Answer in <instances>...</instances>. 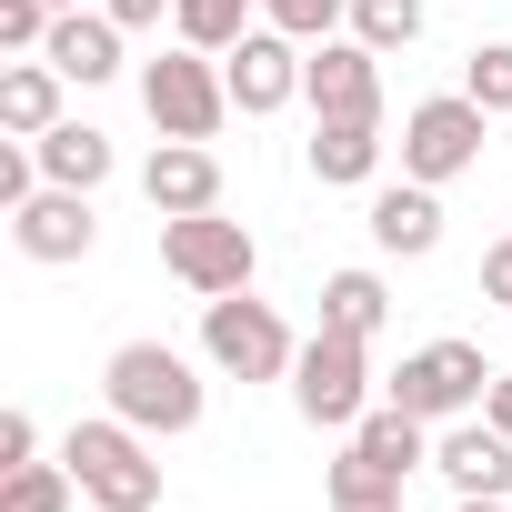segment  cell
Instances as JSON below:
<instances>
[{"mask_svg": "<svg viewBox=\"0 0 512 512\" xmlns=\"http://www.w3.org/2000/svg\"><path fill=\"white\" fill-rule=\"evenodd\" d=\"M0 462H41V422L31 412H0Z\"/></svg>", "mask_w": 512, "mask_h": 512, "instance_id": "83f0119b", "label": "cell"}, {"mask_svg": "<svg viewBox=\"0 0 512 512\" xmlns=\"http://www.w3.org/2000/svg\"><path fill=\"white\" fill-rule=\"evenodd\" d=\"M71 502H81L71 462H11V482H0V512H71Z\"/></svg>", "mask_w": 512, "mask_h": 512, "instance_id": "7402d4cb", "label": "cell"}, {"mask_svg": "<svg viewBox=\"0 0 512 512\" xmlns=\"http://www.w3.org/2000/svg\"><path fill=\"white\" fill-rule=\"evenodd\" d=\"M372 241L392 251V262H422V251H442V201H432V181H382L372 191Z\"/></svg>", "mask_w": 512, "mask_h": 512, "instance_id": "9a60e30c", "label": "cell"}, {"mask_svg": "<svg viewBox=\"0 0 512 512\" xmlns=\"http://www.w3.org/2000/svg\"><path fill=\"white\" fill-rule=\"evenodd\" d=\"M141 191H151L161 221H181V211H221V151H211V141H161V151L141 161Z\"/></svg>", "mask_w": 512, "mask_h": 512, "instance_id": "7c38bea8", "label": "cell"}, {"mask_svg": "<svg viewBox=\"0 0 512 512\" xmlns=\"http://www.w3.org/2000/svg\"><path fill=\"white\" fill-rule=\"evenodd\" d=\"M332 512H402V492H382V502H332Z\"/></svg>", "mask_w": 512, "mask_h": 512, "instance_id": "1f68e13d", "label": "cell"}, {"mask_svg": "<svg viewBox=\"0 0 512 512\" xmlns=\"http://www.w3.org/2000/svg\"><path fill=\"white\" fill-rule=\"evenodd\" d=\"M292 402H302L312 432H352V422L372 412V342H352V332H312L302 362H292Z\"/></svg>", "mask_w": 512, "mask_h": 512, "instance_id": "8992f818", "label": "cell"}, {"mask_svg": "<svg viewBox=\"0 0 512 512\" xmlns=\"http://www.w3.org/2000/svg\"><path fill=\"white\" fill-rule=\"evenodd\" d=\"M101 402H111L131 432H151V442L201 432V372H191V352H171V342H121V352L101 362Z\"/></svg>", "mask_w": 512, "mask_h": 512, "instance_id": "6da1fadb", "label": "cell"}, {"mask_svg": "<svg viewBox=\"0 0 512 512\" xmlns=\"http://www.w3.org/2000/svg\"><path fill=\"white\" fill-rule=\"evenodd\" d=\"M482 412H492V422L512 432V372H492V392H482Z\"/></svg>", "mask_w": 512, "mask_h": 512, "instance_id": "4dcf8cb0", "label": "cell"}, {"mask_svg": "<svg viewBox=\"0 0 512 512\" xmlns=\"http://www.w3.org/2000/svg\"><path fill=\"white\" fill-rule=\"evenodd\" d=\"M61 462L81 482L91 512H161V462H151V432H131L121 412L101 422H71L61 432Z\"/></svg>", "mask_w": 512, "mask_h": 512, "instance_id": "7a4b0ae2", "label": "cell"}, {"mask_svg": "<svg viewBox=\"0 0 512 512\" xmlns=\"http://www.w3.org/2000/svg\"><path fill=\"white\" fill-rule=\"evenodd\" d=\"M141 111H151V131H161V141H211V131L231 121L221 51H191V41L151 51V61H141Z\"/></svg>", "mask_w": 512, "mask_h": 512, "instance_id": "3957f363", "label": "cell"}, {"mask_svg": "<svg viewBox=\"0 0 512 512\" xmlns=\"http://www.w3.org/2000/svg\"><path fill=\"white\" fill-rule=\"evenodd\" d=\"M121 21L111 11H61L51 21V41H41V61L61 71V81H81V91H101V81H121Z\"/></svg>", "mask_w": 512, "mask_h": 512, "instance_id": "5bb4252c", "label": "cell"}, {"mask_svg": "<svg viewBox=\"0 0 512 512\" xmlns=\"http://www.w3.org/2000/svg\"><path fill=\"white\" fill-rule=\"evenodd\" d=\"M11 241H21V262H91L101 211H91V191H61V181H41V191L11 211Z\"/></svg>", "mask_w": 512, "mask_h": 512, "instance_id": "8fae6325", "label": "cell"}, {"mask_svg": "<svg viewBox=\"0 0 512 512\" xmlns=\"http://www.w3.org/2000/svg\"><path fill=\"white\" fill-rule=\"evenodd\" d=\"M352 442H362V452H372V462H382L392 482H412V472L432 462V422H422V412H402V402L362 412V422H352Z\"/></svg>", "mask_w": 512, "mask_h": 512, "instance_id": "d6986e66", "label": "cell"}, {"mask_svg": "<svg viewBox=\"0 0 512 512\" xmlns=\"http://www.w3.org/2000/svg\"><path fill=\"white\" fill-rule=\"evenodd\" d=\"M201 362L231 372V382H282V372L302 362V342H292V322H282L272 302L221 292V302H201Z\"/></svg>", "mask_w": 512, "mask_h": 512, "instance_id": "277c9868", "label": "cell"}, {"mask_svg": "<svg viewBox=\"0 0 512 512\" xmlns=\"http://www.w3.org/2000/svg\"><path fill=\"white\" fill-rule=\"evenodd\" d=\"M51 11H81V0H51Z\"/></svg>", "mask_w": 512, "mask_h": 512, "instance_id": "836d02e7", "label": "cell"}, {"mask_svg": "<svg viewBox=\"0 0 512 512\" xmlns=\"http://www.w3.org/2000/svg\"><path fill=\"white\" fill-rule=\"evenodd\" d=\"M432 462H442L452 492H492V502H512V432H502L492 412H482V422H442Z\"/></svg>", "mask_w": 512, "mask_h": 512, "instance_id": "4fadbf2b", "label": "cell"}, {"mask_svg": "<svg viewBox=\"0 0 512 512\" xmlns=\"http://www.w3.org/2000/svg\"><path fill=\"white\" fill-rule=\"evenodd\" d=\"M452 512H512V502H492V492H462V502H452Z\"/></svg>", "mask_w": 512, "mask_h": 512, "instance_id": "d6a6232c", "label": "cell"}, {"mask_svg": "<svg viewBox=\"0 0 512 512\" xmlns=\"http://www.w3.org/2000/svg\"><path fill=\"white\" fill-rule=\"evenodd\" d=\"M482 302H502V312H512V241H492V251H482Z\"/></svg>", "mask_w": 512, "mask_h": 512, "instance_id": "f1b7e54d", "label": "cell"}, {"mask_svg": "<svg viewBox=\"0 0 512 512\" xmlns=\"http://www.w3.org/2000/svg\"><path fill=\"white\" fill-rule=\"evenodd\" d=\"M51 21H61L51 0H0V51H41V41H51Z\"/></svg>", "mask_w": 512, "mask_h": 512, "instance_id": "484cf974", "label": "cell"}, {"mask_svg": "<svg viewBox=\"0 0 512 512\" xmlns=\"http://www.w3.org/2000/svg\"><path fill=\"white\" fill-rule=\"evenodd\" d=\"M382 171V121H312V181L322 191H362Z\"/></svg>", "mask_w": 512, "mask_h": 512, "instance_id": "e0dca14e", "label": "cell"}, {"mask_svg": "<svg viewBox=\"0 0 512 512\" xmlns=\"http://www.w3.org/2000/svg\"><path fill=\"white\" fill-rule=\"evenodd\" d=\"M302 101H312V121H382V51L372 41H312Z\"/></svg>", "mask_w": 512, "mask_h": 512, "instance_id": "30bf717a", "label": "cell"}, {"mask_svg": "<svg viewBox=\"0 0 512 512\" xmlns=\"http://www.w3.org/2000/svg\"><path fill=\"white\" fill-rule=\"evenodd\" d=\"M482 392H492L482 342H422V352H402V372H392V402L422 412V422H462V412H482Z\"/></svg>", "mask_w": 512, "mask_h": 512, "instance_id": "ba28073f", "label": "cell"}, {"mask_svg": "<svg viewBox=\"0 0 512 512\" xmlns=\"http://www.w3.org/2000/svg\"><path fill=\"white\" fill-rule=\"evenodd\" d=\"M482 121H492V111H482L472 91L412 101V111H402V171H412V181H432V191H442V181H462V171L482 161Z\"/></svg>", "mask_w": 512, "mask_h": 512, "instance_id": "52a82bcc", "label": "cell"}, {"mask_svg": "<svg viewBox=\"0 0 512 512\" xmlns=\"http://www.w3.org/2000/svg\"><path fill=\"white\" fill-rule=\"evenodd\" d=\"M302 61H312V51H302L292 31H272V21H262V31H241V41L221 51V81H231V111H251V121H272V111H292V101H302Z\"/></svg>", "mask_w": 512, "mask_h": 512, "instance_id": "9c48e42d", "label": "cell"}, {"mask_svg": "<svg viewBox=\"0 0 512 512\" xmlns=\"http://www.w3.org/2000/svg\"><path fill=\"white\" fill-rule=\"evenodd\" d=\"M161 272H171L181 292L221 302V292H251L262 251H251V231L221 221V211H181V221H161Z\"/></svg>", "mask_w": 512, "mask_h": 512, "instance_id": "5b68a950", "label": "cell"}, {"mask_svg": "<svg viewBox=\"0 0 512 512\" xmlns=\"http://www.w3.org/2000/svg\"><path fill=\"white\" fill-rule=\"evenodd\" d=\"M61 91H71V81H61L41 51H21L11 71H0V131H11V141H41L51 121H71V111H61Z\"/></svg>", "mask_w": 512, "mask_h": 512, "instance_id": "2e32d148", "label": "cell"}, {"mask_svg": "<svg viewBox=\"0 0 512 512\" xmlns=\"http://www.w3.org/2000/svg\"><path fill=\"white\" fill-rule=\"evenodd\" d=\"M31 151H41V181H61V191H101L111 181V131H91V121H51Z\"/></svg>", "mask_w": 512, "mask_h": 512, "instance_id": "ac0fdd59", "label": "cell"}, {"mask_svg": "<svg viewBox=\"0 0 512 512\" xmlns=\"http://www.w3.org/2000/svg\"><path fill=\"white\" fill-rule=\"evenodd\" d=\"M31 191H41V151L31 141H0V221H11Z\"/></svg>", "mask_w": 512, "mask_h": 512, "instance_id": "4316f807", "label": "cell"}, {"mask_svg": "<svg viewBox=\"0 0 512 512\" xmlns=\"http://www.w3.org/2000/svg\"><path fill=\"white\" fill-rule=\"evenodd\" d=\"M392 322V292H382V272H332L322 282V332H352V342H372Z\"/></svg>", "mask_w": 512, "mask_h": 512, "instance_id": "ffe728a7", "label": "cell"}, {"mask_svg": "<svg viewBox=\"0 0 512 512\" xmlns=\"http://www.w3.org/2000/svg\"><path fill=\"white\" fill-rule=\"evenodd\" d=\"M462 91H472L492 121H512V41H482V51L462 61Z\"/></svg>", "mask_w": 512, "mask_h": 512, "instance_id": "cb8c5ba5", "label": "cell"}, {"mask_svg": "<svg viewBox=\"0 0 512 512\" xmlns=\"http://www.w3.org/2000/svg\"><path fill=\"white\" fill-rule=\"evenodd\" d=\"M262 21H272V31H292V41L312 51V41H332V31L352 21V0H262Z\"/></svg>", "mask_w": 512, "mask_h": 512, "instance_id": "d4e9b609", "label": "cell"}, {"mask_svg": "<svg viewBox=\"0 0 512 512\" xmlns=\"http://www.w3.org/2000/svg\"><path fill=\"white\" fill-rule=\"evenodd\" d=\"M101 11H111L121 31H161V11H171V0H101Z\"/></svg>", "mask_w": 512, "mask_h": 512, "instance_id": "f546056e", "label": "cell"}, {"mask_svg": "<svg viewBox=\"0 0 512 512\" xmlns=\"http://www.w3.org/2000/svg\"><path fill=\"white\" fill-rule=\"evenodd\" d=\"M422 0H352V41H372V51H412L422 41Z\"/></svg>", "mask_w": 512, "mask_h": 512, "instance_id": "603a6c76", "label": "cell"}, {"mask_svg": "<svg viewBox=\"0 0 512 512\" xmlns=\"http://www.w3.org/2000/svg\"><path fill=\"white\" fill-rule=\"evenodd\" d=\"M171 31L191 51H231L241 31H262V0H171Z\"/></svg>", "mask_w": 512, "mask_h": 512, "instance_id": "44dd1931", "label": "cell"}]
</instances>
